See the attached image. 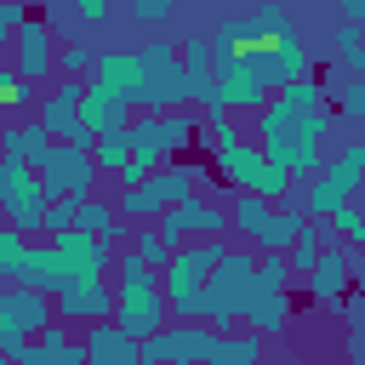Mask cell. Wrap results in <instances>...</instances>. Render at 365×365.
I'll return each instance as SVG.
<instances>
[{
    "mask_svg": "<svg viewBox=\"0 0 365 365\" xmlns=\"http://www.w3.org/2000/svg\"><path fill=\"white\" fill-rule=\"evenodd\" d=\"M194 137H200V114H188V108H160V114L125 120V148H131V160H125L120 182H137V177H148L154 165L177 160Z\"/></svg>",
    "mask_w": 365,
    "mask_h": 365,
    "instance_id": "obj_1",
    "label": "cell"
},
{
    "mask_svg": "<svg viewBox=\"0 0 365 365\" xmlns=\"http://www.w3.org/2000/svg\"><path fill=\"white\" fill-rule=\"evenodd\" d=\"M114 279V325L125 331V336H148V331H160L165 325V297H160V268H143L137 257H131V245L125 251H114V268H108Z\"/></svg>",
    "mask_w": 365,
    "mask_h": 365,
    "instance_id": "obj_2",
    "label": "cell"
},
{
    "mask_svg": "<svg viewBox=\"0 0 365 365\" xmlns=\"http://www.w3.org/2000/svg\"><path fill=\"white\" fill-rule=\"evenodd\" d=\"M222 234H205V240H188V245H177L165 262H160V297H165V314H177V319H200V308H205V274H211V262L222 257Z\"/></svg>",
    "mask_w": 365,
    "mask_h": 365,
    "instance_id": "obj_3",
    "label": "cell"
},
{
    "mask_svg": "<svg viewBox=\"0 0 365 365\" xmlns=\"http://www.w3.org/2000/svg\"><path fill=\"white\" fill-rule=\"evenodd\" d=\"M200 182H205V165H200V160H165V165H154L148 177L125 182L114 211H120V217H131V222H154L165 205H177V200H188V194H200Z\"/></svg>",
    "mask_w": 365,
    "mask_h": 365,
    "instance_id": "obj_4",
    "label": "cell"
},
{
    "mask_svg": "<svg viewBox=\"0 0 365 365\" xmlns=\"http://www.w3.org/2000/svg\"><path fill=\"white\" fill-rule=\"evenodd\" d=\"M251 274H257V251H245V245H222V257H217L211 274H205V308H200V319L217 325V331H228V325L245 314Z\"/></svg>",
    "mask_w": 365,
    "mask_h": 365,
    "instance_id": "obj_5",
    "label": "cell"
},
{
    "mask_svg": "<svg viewBox=\"0 0 365 365\" xmlns=\"http://www.w3.org/2000/svg\"><path fill=\"white\" fill-rule=\"evenodd\" d=\"M131 108H143V114L188 108V74H182V63H177L171 46L137 51V91H131Z\"/></svg>",
    "mask_w": 365,
    "mask_h": 365,
    "instance_id": "obj_6",
    "label": "cell"
},
{
    "mask_svg": "<svg viewBox=\"0 0 365 365\" xmlns=\"http://www.w3.org/2000/svg\"><path fill=\"white\" fill-rule=\"evenodd\" d=\"M34 177H40V194L46 200H57V194H91V177H97V165H91V154L86 148H74V143H63V137H51L46 143V154L29 165Z\"/></svg>",
    "mask_w": 365,
    "mask_h": 365,
    "instance_id": "obj_7",
    "label": "cell"
},
{
    "mask_svg": "<svg viewBox=\"0 0 365 365\" xmlns=\"http://www.w3.org/2000/svg\"><path fill=\"white\" fill-rule=\"evenodd\" d=\"M245 51V63H251V74L274 91V86H291V80H302V74H314V57H308V46L297 40V29L291 34H279V40H257V46H240Z\"/></svg>",
    "mask_w": 365,
    "mask_h": 365,
    "instance_id": "obj_8",
    "label": "cell"
},
{
    "mask_svg": "<svg viewBox=\"0 0 365 365\" xmlns=\"http://www.w3.org/2000/svg\"><path fill=\"white\" fill-rule=\"evenodd\" d=\"M40 211H46L40 177H34L23 160H11V154H6V160H0V217L34 240V222H40Z\"/></svg>",
    "mask_w": 365,
    "mask_h": 365,
    "instance_id": "obj_9",
    "label": "cell"
},
{
    "mask_svg": "<svg viewBox=\"0 0 365 365\" xmlns=\"http://www.w3.org/2000/svg\"><path fill=\"white\" fill-rule=\"evenodd\" d=\"M11 74L17 80H29V86H46V80H57L51 74V57H57V40H51V23L46 17H23L17 29H11Z\"/></svg>",
    "mask_w": 365,
    "mask_h": 365,
    "instance_id": "obj_10",
    "label": "cell"
},
{
    "mask_svg": "<svg viewBox=\"0 0 365 365\" xmlns=\"http://www.w3.org/2000/svg\"><path fill=\"white\" fill-rule=\"evenodd\" d=\"M154 228H160V234H165V245L177 251V245H188V240L222 234V228H228V217H222V205H217V200H200V194H188V200L165 205V211L154 217Z\"/></svg>",
    "mask_w": 365,
    "mask_h": 365,
    "instance_id": "obj_11",
    "label": "cell"
},
{
    "mask_svg": "<svg viewBox=\"0 0 365 365\" xmlns=\"http://www.w3.org/2000/svg\"><path fill=\"white\" fill-rule=\"evenodd\" d=\"M46 245L57 251V262H63V274H68V279H108V268H114V245H108V240H97V234L63 228V234H51ZM68 279H63V285H68Z\"/></svg>",
    "mask_w": 365,
    "mask_h": 365,
    "instance_id": "obj_12",
    "label": "cell"
},
{
    "mask_svg": "<svg viewBox=\"0 0 365 365\" xmlns=\"http://www.w3.org/2000/svg\"><path fill=\"white\" fill-rule=\"evenodd\" d=\"M354 274H359L354 245L325 240V245H319V257H314V268L302 274V285H308V297H314V302H342V297H348V285H354Z\"/></svg>",
    "mask_w": 365,
    "mask_h": 365,
    "instance_id": "obj_13",
    "label": "cell"
},
{
    "mask_svg": "<svg viewBox=\"0 0 365 365\" xmlns=\"http://www.w3.org/2000/svg\"><path fill=\"white\" fill-rule=\"evenodd\" d=\"M108 314H114V285L108 279H68L51 297V319H63V325H91V319H108Z\"/></svg>",
    "mask_w": 365,
    "mask_h": 365,
    "instance_id": "obj_14",
    "label": "cell"
},
{
    "mask_svg": "<svg viewBox=\"0 0 365 365\" xmlns=\"http://www.w3.org/2000/svg\"><path fill=\"white\" fill-rule=\"evenodd\" d=\"M131 120V103L125 97H114L108 86H97V80H86L80 86V108H74V125L86 131V137H108V131H120Z\"/></svg>",
    "mask_w": 365,
    "mask_h": 365,
    "instance_id": "obj_15",
    "label": "cell"
},
{
    "mask_svg": "<svg viewBox=\"0 0 365 365\" xmlns=\"http://www.w3.org/2000/svg\"><path fill=\"white\" fill-rule=\"evenodd\" d=\"M17 365H86V348L68 342V325H63V319H51L46 331H34V336L23 342Z\"/></svg>",
    "mask_w": 365,
    "mask_h": 365,
    "instance_id": "obj_16",
    "label": "cell"
},
{
    "mask_svg": "<svg viewBox=\"0 0 365 365\" xmlns=\"http://www.w3.org/2000/svg\"><path fill=\"white\" fill-rule=\"evenodd\" d=\"M80 348H86V365H137V336H125L114 319H91Z\"/></svg>",
    "mask_w": 365,
    "mask_h": 365,
    "instance_id": "obj_17",
    "label": "cell"
},
{
    "mask_svg": "<svg viewBox=\"0 0 365 365\" xmlns=\"http://www.w3.org/2000/svg\"><path fill=\"white\" fill-rule=\"evenodd\" d=\"M0 302H6V325L11 331H23V336H34V331H46L51 325V297H40V291H29V285H0Z\"/></svg>",
    "mask_w": 365,
    "mask_h": 365,
    "instance_id": "obj_18",
    "label": "cell"
},
{
    "mask_svg": "<svg viewBox=\"0 0 365 365\" xmlns=\"http://www.w3.org/2000/svg\"><path fill=\"white\" fill-rule=\"evenodd\" d=\"M17 285H29V291H40V297H57L63 291V262H57V251L51 245H34L29 240V251H23V262H17V274H11Z\"/></svg>",
    "mask_w": 365,
    "mask_h": 365,
    "instance_id": "obj_19",
    "label": "cell"
},
{
    "mask_svg": "<svg viewBox=\"0 0 365 365\" xmlns=\"http://www.w3.org/2000/svg\"><path fill=\"white\" fill-rule=\"evenodd\" d=\"M234 228L251 240V245H262V251H274V200H257V194H245V188H234Z\"/></svg>",
    "mask_w": 365,
    "mask_h": 365,
    "instance_id": "obj_20",
    "label": "cell"
},
{
    "mask_svg": "<svg viewBox=\"0 0 365 365\" xmlns=\"http://www.w3.org/2000/svg\"><path fill=\"white\" fill-rule=\"evenodd\" d=\"M74 228H80V234H97V240H108L114 251H120V245H125V234H131V228H125V217H120L108 200H97V194H86V200H80V211H74Z\"/></svg>",
    "mask_w": 365,
    "mask_h": 365,
    "instance_id": "obj_21",
    "label": "cell"
},
{
    "mask_svg": "<svg viewBox=\"0 0 365 365\" xmlns=\"http://www.w3.org/2000/svg\"><path fill=\"white\" fill-rule=\"evenodd\" d=\"M240 319H251L257 336H279V331L291 325V291H251Z\"/></svg>",
    "mask_w": 365,
    "mask_h": 365,
    "instance_id": "obj_22",
    "label": "cell"
},
{
    "mask_svg": "<svg viewBox=\"0 0 365 365\" xmlns=\"http://www.w3.org/2000/svg\"><path fill=\"white\" fill-rule=\"evenodd\" d=\"M200 365H262V336L257 331H217V342Z\"/></svg>",
    "mask_w": 365,
    "mask_h": 365,
    "instance_id": "obj_23",
    "label": "cell"
},
{
    "mask_svg": "<svg viewBox=\"0 0 365 365\" xmlns=\"http://www.w3.org/2000/svg\"><path fill=\"white\" fill-rule=\"evenodd\" d=\"M46 143H51V131L29 114V120H6V154L11 160H23V165H34L40 154H46Z\"/></svg>",
    "mask_w": 365,
    "mask_h": 365,
    "instance_id": "obj_24",
    "label": "cell"
},
{
    "mask_svg": "<svg viewBox=\"0 0 365 365\" xmlns=\"http://www.w3.org/2000/svg\"><path fill=\"white\" fill-rule=\"evenodd\" d=\"M125 160H131V148H125V125L91 143V165H97L103 177H120V171H125Z\"/></svg>",
    "mask_w": 365,
    "mask_h": 365,
    "instance_id": "obj_25",
    "label": "cell"
},
{
    "mask_svg": "<svg viewBox=\"0 0 365 365\" xmlns=\"http://www.w3.org/2000/svg\"><path fill=\"white\" fill-rule=\"evenodd\" d=\"M319 171H325L331 182H342V188L354 194V188H359V171H365V148H359V143H348L342 154H331V160H319Z\"/></svg>",
    "mask_w": 365,
    "mask_h": 365,
    "instance_id": "obj_26",
    "label": "cell"
},
{
    "mask_svg": "<svg viewBox=\"0 0 365 365\" xmlns=\"http://www.w3.org/2000/svg\"><path fill=\"white\" fill-rule=\"evenodd\" d=\"M91 63H97V51H91L86 40H68V46H57L51 74H63V80H86V74H91Z\"/></svg>",
    "mask_w": 365,
    "mask_h": 365,
    "instance_id": "obj_27",
    "label": "cell"
},
{
    "mask_svg": "<svg viewBox=\"0 0 365 365\" xmlns=\"http://www.w3.org/2000/svg\"><path fill=\"white\" fill-rule=\"evenodd\" d=\"M74 211H80V194H57V200H46V211H40V222H34V234H63V228H74Z\"/></svg>",
    "mask_w": 365,
    "mask_h": 365,
    "instance_id": "obj_28",
    "label": "cell"
},
{
    "mask_svg": "<svg viewBox=\"0 0 365 365\" xmlns=\"http://www.w3.org/2000/svg\"><path fill=\"white\" fill-rule=\"evenodd\" d=\"M125 240H131V257H137L143 268H160V262L171 257V245H165V234H160V228H143V222H137Z\"/></svg>",
    "mask_w": 365,
    "mask_h": 365,
    "instance_id": "obj_29",
    "label": "cell"
},
{
    "mask_svg": "<svg viewBox=\"0 0 365 365\" xmlns=\"http://www.w3.org/2000/svg\"><path fill=\"white\" fill-rule=\"evenodd\" d=\"M23 251H29V234L6 222V228H0V279H11V274H17V262H23Z\"/></svg>",
    "mask_w": 365,
    "mask_h": 365,
    "instance_id": "obj_30",
    "label": "cell"
},
{
    "mask_svg": "<svg viewBox=\"0 0 365 365\" xmlns=\"http://www.w3.org/2000/svg\"><path fill=\"white\" fill-rule=\"evenodd\" d=\"M325 222L342 234V245H359V240H365V217H359V205H354V200H348V205H336Z\"/></svg>",
    "mask_w": 365,
    "mask_h": 365,
    "instance_id": "obj_31",
    "label": "cell"
},
{
    "mask_svg": "<svg viewBox=\"0 0 365 365\" xmlns=\"http://www.w3.org/2000/svg\"><path fill=\"white\" fill-rule=\"evenodd\" d=\"M336 114H342V120H359V114H365V80H359V74H348V80L336 86Z\"/></svg>",
    "mask_w": 365,
    "mask_h": 365,
    "instance_id": "obj_32",
    "label": "cell"
},
{
    "mask_svg": "<svg viewBox=\"0 0 365 365\" xmlns=\"http://www.w3.org/2000/svg\"><path fill=\"white\" fill-rule=\"evenodd\" d=\"M336 57H342L348 74H359V63H365V57H359V23H342V29H336Z\"/></svg>",
    "mask_w": 365,
    "mask_h": 365,
    "instance_id": "obj_33",
    "label": "cell"
},
{
    "mask_svg": "<svg viewBox=\"0 0 365 365\" xmlns=\"http://www.w3.org/2000/svg\"><path fill=\"white\" fill-rule=\"evenodd\" d=\"M29 17V0H0V46L11 40V29Z\"/></svg>",
    "mask_w": 365,
    "mask_h": 365,
    "instance_id": "obj_34",
    "label": "cell"
},
{
    "mask_svg": "<svg viewBox=\"0 0 365 365\" xmlns=\"http://www.w3.org/2000/svg\"><path fill=\"white\" fill-rule=\"evenodd\" d=\"M131 11H137V23H165L177 11V0H131Z\"/></svg>",
    "mask_w": 365,
    "mask_h": 365,
    "instance_id": "obj_35",
    "label": "cell"
},
{
    "mask_svg": "<svg viewBox=\"0 0 365 365\" xmlns=\"http://www.w3.org/2000/svg\"><path fill=\"white\" fill-rule=\"evenodd\" d=\"M108 11H114V0H74V17L80 23H103Z\"/></svg>",
    "mask_w": 365,
    "mask_h": 365,
    "instance_id": "obj_36",
    "label": "cell"
},
{
    "mask_svg": "<svg viewBox=\"0 0 365 365\" xmlns=\"http://www.w3.org/2000/svg\"><path fill=\"white\" fill-rule=\"evenodd\" d=\"M365 17V0H342V23H359Z\"/></svg>",
    "mask_w": 365,
    "mask_h": 365,
    "instance_id": "obj_37",
    "label": "cell"
},
{
    "mask_svg": "<svg viewBox=\"0 0 365 365\" xmlns=\"http://www.w3.org/2000/svg\"><path fill=\"white\" fill-rule=\"evenodd\" d=\"M17 86V74H11V63H0V103H6V91Z\"/></svg>",
    "mask_w": 365,
    "mask_h": 365,
    "instance_id": "obj_38",
    "label": "cell"
},
{
    "mask_svg": "<svg viewBox=\"0 0 365 365\" xmlns=\"http://www.w3.org/2000/svg\"><path fill=\"white\" fill-rule=\"evenodd\" d=\"M0 160H6V114H0Z\"/></svg>",
    "mask_w": 365,
    "mask_h": 365,
    "instance_id": "obj_39",
    "label": "cell"
},
{
    "mask_svg": "<svg viewBox=\"0 0 365 365\" xmlns=\"http://www.w3.org/2000/svg\"><path fill=\"white\" fill-rule=\"evenodd\" d=\"M348 365H354V359H348Z\"/></svg>",
    "mask_w": 365,
    "mask_h": 365,
    "instance_id": "obj_40",
    "label": "cell"
}]
</instances>
